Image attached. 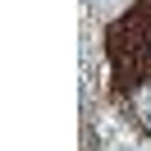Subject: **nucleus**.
<instances>
[{"label": "nucleus", "instance_id": "nucleus-1", "mask_svg": "<svg viewBox=\"0 0 151 151\" xmlns=\"http://www.w3.org/2000/svg\"><path fill=\"white\" fill-rule=\"evenodd\" d=\"M142 119H147V128H151V96H142Z\"/></svg>", "mask_w": 151, "mask_h": 151}]
</instances>
